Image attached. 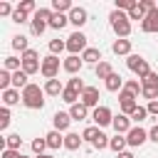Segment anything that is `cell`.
Returning <instances> with one entry per match:
<instances>
[{
  "label": "cell",
  "instance_id": "obj_20",
  "mask_svg": "<svg viewBox=\"0 0 158 158\" xmlns=\"http://www.w3.org/2000/svg\"><path fill=\"white\" fill-rule=\"evenodd\" d=\"M123 84H126V81H123V79H121L116 72H114V74L106 79V89H109V91H121V89H123Z\"/></svg>",
  "mask_w": 158,
  "mask_h": 158
},
{
  "label": "cell",
  "instance_id": "obj_23",
  "mask_svg": "<svg viewBox=\"0 0 158 158\" xmlns=\"http://www.w3.org/2000/svg\"><path fill=\"white\" fill-rule=\"evenodd\" d=\"M81 141H84V138H81L79 133H67V136H64V148H69V151H77V148L81 146Z\"/></svg>",
  "mask_w": 158,
  "mask_h": 158
},
{
  "label": "cell",
  "instance_id": "obj_12",
  "mask_svg": "<svg viewBox=\"0 0 158 158\" xmlns=\"http://www.w3.org/2000/svg\"><path fill=\"white\" fill-rule=\"evenodd\" d=\"M81 104L89 109V106H99V89H94V86H86L84 89V94H81Z\"/></svg>",
  "mask_w": 158,
  "mask_h": 158
},
{
  "label": "cell",
  "instance_id": "obj_52",
  "mask_svg": "<svg viewBox=\"0 0 158 158\" xmlns=\"http://www.w3.org/2000/svg\"><path fill=\"white\" fill-rule=\"evenodd\" d=\"M148 138H151L153 143H158V123H156V126H153V128L148 131Z\"/></svg>",
  "mask_w": 158,
  "mask_h": 158
},
{
  "label": "cell",
  "instance_id": "obj_40",
  "mask_svg": "<svg viewBox=\"0 0 158 158\" xmlns=\"http://www.w3.org/2000/svg\"><path fill=\"white\" fill-rule=\"evenodd\" d=\"M67 86H69V89H74V91H79V94H84V89H86V86H84V81H81L79 77L69 79V81H67Z\"/></svg>",
  "mask_w": 158,
  "mask_h": 158
},
{
  "label": "cell",
  "instance_id": "obj_8",
  "mask_svg": "<svg viewBox=\"0 0 158 158\" xmlns=\"http://www.w3.org/2000/svg\"><path fill=\"white\" fill-rule=\"evenodd\" d=\"M91 118H94L96 126H109V123H114V116H111V109H109V106H96L94 114H91Z\"/></svg>",
  "mask_w": 158,
  "mask_h": 158
},
{
  "label": "cell",
  "instance_id": "obj_44",
  "mask_svg": "<svg viewBox=\"0 0 158 158\" xmlns=\"http://www.w3.org/2000/svg\"><path fill=\"white\" fill-rule=\"evenodd\" d=\"M109 141H111V138H106V133H99V138H96L91 146H94L96 151H101V148H109Z\"/></svg>",
  "mask_w": 158,
  "mask_h": 158
},
{
  "label": "cell",
  "instance_id": "obj_47",
  "mask_svg": "<svg viewBox=\"0 0 158 158\" xmlns=\"http://www.w3.org/2000/svg\"><path fill=\"white\" fill-rule=\"evenodd\" d=\"M12 20H15V22H20V25H22V22H27V12H22V10H20V7H15V12H12Z\"/></svg>",
  "mask_w": 158,
  "mask_h": 158
},
{
  "label": "cell",
  "instance_id": "obj_46",
  "mask_svg": "<svg viewBox=\"0 0 158 158\" xmlns=\"http://www.w3.org/2000/svg\"><path fill=\"white\" fill-rule=\"evenodd\" d=\"M17 7H20L22 12H27V15H30V12H37V10H35V2H32V0H22V2L17 5Z\"/></svg>",
  "mask_w": 158,
  "mask_h": 158
},
{
  "label": "cell",
  "instance_id": "obj_35",
  "mask_svg": "<svg viewBox=\"0 0 158 158\" xmlns=\"http://www.w3.org/2000/svg\"><path fill=\"white\" fill-rule=\"evenodd\" d=\"M52 10H47V7H37V12H35V20H42V22H47L49 25V20H52Z\"/></svg>",
  "mask_w": 158,
  "mask_h": 158
},
{
  "label": "cell",
  "instance_id": "obj_7",
  "mask_svg": "<svg viewBox=\"0 0 158 158\" xmlns=\"http://www.w3.org/2000/svg\"><path fill=\"white\" fill-rule=\"evenodd\" d=\"M118 101H121V114L123 116H131L136 109H138V104H136V96L131 94V91H118Z\"/></svg>",
  "mask_w": 158,
  "mask_h": 158
},
{
  "label": "cell",
  "instance_id": "obj_13",
  "mask_svg": "<svg viewBox=\"0 0 158 158\" xmlns=\"http://www.w3.org/2000/svg\"><path fill=\"white\" fill-rule=\"evenodd\" d=\"M52 123H54V131H67L69 123H72V116L67 111H57L54 118H52Z\"/></svg>",
  "mask_w": 158,
  "mask_h": 158
},
{
  "label": "cell",
  "instance_id": "obj_33",
  "mask_svg": "<svg viewBox=\"0 0 158 158\" xmlns=\"http://www.w3.org/2000/svg\"><path fill=\"white\" fill-rule=\"evenodd\" d=\"M12 47H15V49H20V52L25 54V52L30 49V47H27V37H22V35H15V37H12Z\"/></svg>",
  "mask_w": 158,
  "mask_h": 158
},
{
  "label": "cell",
  "instance_id": "obj_10",
  "mask_svg": "<svg viewBox=\"0 0 158 158\" xmlns=\"http://www.w3.org/2000/svg\"><path fill=\"white\" fill-rule=\"evenodd\" d=\"M141 30H143V32H148V35L158 32V7H156V10H151V12L141 20Z\"/></svg>",
  "mask_w": 158,
  "mask_h": 158
},
{
  "label": "cell",
  "instance_id": "obj_27",
  "mask_svg": "<svg viewBox=\"0 0 158 158\" xmlns=\"http://www.w3.org/2000/svg\"><path fill=\"white\" fill-rule=\"evenodd\" d=\"M111 74H114V67H111L109 62H101V64H96V77H99V79H104V81H106Z\"/></svg>",
  "mask_w": 158,
  "mask_h": 158
},
{
  "label": "cell",
  "instance_id": "obj_6",
  "mask_svg": "<svg viewBox=\"0 0 158 158\" xmlns=\"http://www.w3.org/2000/svg\"><path fill=\"white\" fill-rule=\"evenodd\" d=\"M42 77H47V79H57V74H59V57H54V54H47L44 59H42Z\"/></svg>",
  "mask_w": 158,
  "mask_h": 158
},
{
  "label": "cell",
  "instance_id": "obj_1",
  "mask_svg": "<svg viewBox=\"0 0 158 158\" xmlns=\"http://www.w3.org/2000/svg\"><path fill=\"white\" fill-rule=\"evenodd\" d=\"M22 104L27 109H42L44 106V89H40L37 84H27L22 89Z\"/></svg>",
  "mask_w": 158,
  "mask_h": 158
},
{
  "label": "cell",
  "instance_id": "obj_3",
  "mask_svg": "<svg viewBox=\"0 0 158 158\" xmlns=\"http://www.w3.org/2000/svg\"><path fill=\"white\" fill-rule=\"evenodd\" d=\"M67 49H69V54H79V52L84 54V52L89 49V47H86V35L79 32V30L72 32V35L67 37Z\"/></svg>",
  "mask_w": 158,
  "mask_h": 158
},
{
  "label": "cell",
  "instance_id": "obj_42",
  "mask_svg": "<svg viewBox=\"0 0 158 158\" xmlns=\"http://www.w3.org/2000/svg\"><path fill=\"white\" fill-rule=\"evenodd\" d=\"M136 5H138L136 0H116V10H128V12H131Z\"/></svg>",
  "mask_w": 158,
  "mask_h": 158
},
{
  "label": "cell",
  "instance_id": "obj_2",
  "mask_svg": "<svg viewBox=\"0 0 158 158\" xmlns=\"http://www.w3.org/2000/svg\"><path fill=\"white\" fill-rule=\"evenodd\" d=\"M109 20H111L114 32H116L121 40H126V37L131 35V20H128V15H123L121 10H114V12L109 15Z\"/></svg>",
  "mask_w": 158,
  "mask_h": 158
},
{
  "label": "cell",
  "instance_id": "obj_31",
  "mask_svg": "<svg viewBox=\"0 0 158 158\" xmlns=\"http://www.w3.org/2000/svg\"><path fill=\"white\" fill-rule=\"evenodd\" d=\"M62 99H64V101H67V104H72V106H74V104H79V101H77V99H81V94H79V91H74V89H69V86H67V89H64V94H62Z\"/></svg>",
  "mask_w": 158,
  "mask_h": 158
},
{
  "label": "cell",
  "instance_id": "obj_26",
  "mask_svg": "<svg viewBox=\"0 0 158 158\" xmlns=\"http://www.w3.org/2000/svg\"><path fill=\"white\" fill-rule=\"evenodd\" d=\"M22 99V94L17 91V89H7V91H2V101H5V106H12V104H17Z\"/></svg>",
  "mask_w": 158,
  "mask_h": 158
},
{
  "label": "cell",
  "instance_id": "obj_5",
  "mask_svg": "<svg viewBox=\"0 0 158 158\" xmlns=\"http://www.w3.org/2000/svg\"><path fill=\"white\" fill-rule=\"evenodd\" d=\"M126 64H128V69H131V72H136V74H138L141 79L151 74V67H148V62H146V59H143L141 54H128Z\"/></svg>",
  "mask_w": 158,
  "mask_h": 158
},
{
  "label": "cell",
  "instance_id": "obj_11",
  "mask_svg": "<svg viewBox=\"0 0 158 158\" xmlns=\"http://www.w3.org/2000/svg\"><path fill=\"white\" fill-rule=\"evenodd\" d=\"M81 64H84V59H79V54H69V57L62 62V69H64L67 74H77V72L81 69Z\"/></svg>",
  "mask_w": 158,
  "mask_h": 158
},
{
  "label": "cell",
  "instance_id": "obj_16",
  "mask_svg": "<svg viewBox=\"0 0 158 158\" xmlns=\"http://www.w3.org/2000/svg\"><path fill=\"white\" fill-rule=\"evenodd\" d=\"M86 17H89V15H86V10H84V7H74V10L69 12V22H72V25H77V27H81V25L86 22Z\"/></svg>",
  "mask_w": 158,
  "mask_h": 158
},
{
  "label": "cell",
  "instance_id": "obj_34",
  "mask_svg": "<svg viewBox=\"0 0 158 158\" xmlns=\"http://www.w3.org/2000/svg\"><path fill=\"white\" fill-rule=\"evenodd\" d=\"M10 86H12V74H10L7 69H2V72H0V89L7 91Z\"/></svg>",
  "mask_w": 158,
  "mask_h": 158
},
{
  "label": "cell",
  "instance_id": "obj_48",
  "mask_svg": "<svg viewBox=\"0 0 158 158\" xmlns=\"http://www.w3.org/2000/svg\"><path fill=\"white\" fill-rule=\"evenodd\" d=\"M143 17H146V15L141 12V7H138V5H136L131 12H128V20H143Z\"/></svg>",
  "mask_w": 158,
  "mask_h": 158
},
{
  "label": "cell",
  "instance_id": "obj_51",
  "mask_svg": "<svg viewBox=\"0 0 158 158\" xmlns=\"http://www.w3.org/2000/svg\"><path fill=\"white\" fill-rule=\"evenodd\" d=\"M146 109H148V114L158 116V99H156V101H148V106H146Z\"/></svg>",
  "mask_w": 158,
  "mask_h": 158
},
{
  "label": "cell",
  "instance_id": "obj_32",
  "mask_svg": "<svg viewBox=\"0 0 158 158\" xmlns=\"http://www.w3.org/2000/svg\"><path fill=\"white\" fill-rule=\"evenodd\" d=\"M99 133H101V131H99L96 126H86V128H84V133H81V138H84V141H89V143H94V141L99 138Z\"/></svg>",
  "mask_w": 158,
  "mask_h": 158
},
{
  "label": "cell",
  "instance_id": "obj_24",
  "mask_svg": "<svg viewBox=\"0 0 158 158\" xmlns=\"http://www.w3.org/2000/svg\"><path fill=\"white\" fill-rule=\"evenodd\" d=\"M72 10H74V5H72L69 0H54V2H52V12L64 15V12H72Z\"/></svg>",
  "mask_w": 158,
  "mask_h": 158
},
{
  "label": "cell",
  "instance_id": "obj_53",
  "mask_svg": "<svg viewBox=\"0 0 158 158\" xmlns=\"http://www.w3.org/2000/svg\"><path fill=\"white\" fill-rule=\"evenodd\" d=\"M116 158H133V153H128V151H123V153H118Z\"/></svg>",
  "mask_w": 158,
  "mask_h": 158
},
{
  "label": "cell",
  "instance_id": "obj_36",
  "mask_svg": "<svg viewBox=\"0 0 158 158\" xmlns=\"http://www.w3.org/2000/svg\"><path fill=\"white\" fill-rule=\"evenodd\" d=\"M146 116H148V109H146V106H138V109H136V111H133L128 118H131V121H136V123H141Z\"/></svg>",
  "mask_w": 158,
  "mask_h": 158
},
{
  "label": "cell",
  "instance_id": "obj_28",
  "mask_svg": "<svg viewBox=\"0 0 158 158\" xmlns=\"http://www.w3.org/2000/svg\"><path fill=\"white\" fill-rule=\"evenodd\" d=\"M27 84H30V81H27V74H25L22 69L12 74V86H15V89H25Z\"/></svg>",
  "mask_w": 158,
  "mask_h": 158
},
{
  "label": "cell",
  "instance_id": "obj_45",
  "mask_svg": "<svg viewBox=\"0 0 158 158\" xmlns=\"http://www.w3.org/2000/svg\"><path fill=\"white\" fill-rule=\"evenodd\" d=\"M138 7H141V12H143V15H148L151 10H156V2H153V0H141V2H138Z\"/></svg>",
  "mask_w": 158,
  "mask_h": 158
},
{
  "label": "cell",
  "instance_id": "obj_4",
  "mask_svg": "<svg viewBox=\"0 0 158 158\" xmlns=\"http://www.w3.org/2000/svg\"><path fill=\"white\" fill-rule=\"evenodd\" d=\"M20 59H22V72H25L27 77L42 69V62H40V54H37L35 49H27V52H25V54H22Z\"/></svg>",
  "mask_w": 158,
  "mask_h": 158
},
{
  "label": "cell",
  "instance_id": "obj_18",
  "mask_svg": "<svg viewBox=\"0 0 158 158\" xmlns=\"http://www.w3.org/2000/svg\"><path fill=\"white\" fill-rule=\"evenodd\" d=\"M126 143H128V141H126V138H123L121 133H116V136H114V138L109 141V148H111V151H114V153L118 156V153H123V148H126Z\"/></svg>",
  "mask_w": 158,
  "mask_h": 158
},
{
  "label": "cell",
  "instance_id": "obj_17",
  "mask_svg": "<svg viewBox=\"0 0 158 158\" xmlns=\"http://www.w3.org/2000/svg\"><path fill=\"white\" fill-rule=\"evenodd\" d=\"M86 114H89V109L79 101V104H74L72 109H69V116H72V121H84L86 118Z\"/></svg>",
  "mask_w": 158,
  "mask_h": 158
},
{
  "label": "cell",
  "instance_id": "obj_37",
  "mask_svg": "<svg viewBox=\"0 0 158 158\" xmlns=\"http://www.w3.org/2000/svg\"><path fill=\"white\" fill-rule=\"evenodd\" d=\"M44 148H49L44 138H35V141H32V151H35L37 156H44Z\"/></svg>",
  "mask_w": 158,
  "mask_h": 158
},
{
  "label": "cell",
  "instance_id": "obj_39",
  "mask_svg": "<svg viewBox=\"0 0 158 158\" xmlns=\"http://www.w3.org/2000/svg\"><path fill=\"white\" fill-rule=\"evenodd\" d=\"M62 49H67V42H62V40H52V42H49V52H52L54 57H57Z\"/></svg>",
  "mask_w": 158,
  "mask_h": 158
},
{
  "label": "cell",
  "instance_id": "obj_30",
  "mask_svg": "<svg viewBox=\"0 0 158 158\" xmlns=\"http://www.w3.org/2000/svg\"><path fill=\"white\" fill-rule=\"evenodd\" d=\"M67 22H69V17H67V15H59V12H54V15H52V20H49V27H54V30H62Z\"/></svg>",
  "mask_w": 158,
  "mask_h": 158
},
{
  "label": "cell",
  "instance_id": "obj_41",
  "mask_svg": "<svg viewBox=\"0 0 158 158\" xmlns=\"http://www.w3.org/2000/svg\"><path fill=\"white\" fill-rule=\"evenodd\" d=\"M123 91H131V94L136 96V94H141V84H138L136 79H128V81L123 84Z\"/></svg>",
  "mask_w": 158,
  "mask_h": 158
},
{
  "label": "cell",
  "instance_id": "obj_54",
  "mask_svg": "<svg viewBox=\"0 0 158 158\" xmlns=\"http://www.w3.org/2000/svg\"><path fill=\"white\" fill-rule=\"evenodd\" d=\"M37 158H54V156H47V153H44V156H37Z\"/></svg>",
  "mask_w": 158,
  "mask_h": 158
},
{
  "label": "cell",
  "instance_id": "obj_38",
  "mask_svg": "<svg viewBox=\"0 0 158 158\" xmlns=\"http://www.w3.org/2000/svg\"><path fill=\"white\" fill-rule=\"evenodd\" d=\"M44 30H47V22H42V20H35V17H32V35H35V37H40Z\"/></svg>",
  "mask_w": 158,
  "mask_h": 158
},
{
  "label": "cell",
  "instance_id": "obj_21",
  "mask_svg": "<svg viewBox=\"0 0 158 158\" xmlns=\"http://www.w3.org/2000/svg\"><path fill=\"white\" fill-rule=\"evenodd\" d=\"M44 141H47V146H49V148H59V146H64V138H62V136H59V131H54V128L44 136Z\"/></svg>",
  "mask_w": 158,
  "mask_h": 158
},
{
  "label": "cell",
  "instance_id": "obj_9",
  "mask_svg": "<svg viewBox=\"0 0 158 158\" xmlns=\"http://www.w3.org/2000/svg\"><path fill=\"white\" fill-rule=\"evenodd\" d=\"M146 138H148V131H143L141 126H133L128 133H126V141H128V146H143L146 143Z\"/></svg>",
  "mask_w": 158,
  "mask_h": 158
},
{
  "label": "cell",
  "instance_id": "obj_29",
  "mask_svg": "<svg viewBox=\"0 0 158 158\" xmlns=\"http://www.w3.org/2000/svg\"><path fill=\"white\" fill-rule=\"evenodd\" d=\"M141 89H158V74L151 72L148 77H143L141 79Z\"/></svg>",
  "mask_w": 158,
  "mask_h": 158
},
{
  "label": "cell",
  "instance_id": "obj_25",
  "mask_svg": "<svg viewBox=\"0 0 158 158\" xmlns=\"http://www.w3.org/2000/svg\"><path fill=\"white\" fill-rule=\"evenodd\" d=\"M111 49L114 54H131V40H116Z\"/></svg>",
  "mask_w": 158,
  "mask_h": 158
},
{
  "label": "cell",
  "instance_id": "obj_43",
  "mask_svg": "<svg viewBox=\"0 0 158 158\" xmlns=\"http://www.w3.org/2000/svg\"><path fill=\"white\" fill-rule=\"evenodd\" d=\"M7 123H10V111H7V106H2L0 109V131H5Z\"/></svg>",
  "mask_w": 158,
  "mask_h": 158
},
{
  "label": "cell",
  "instance_id": "obj_14",
  "mask_svg": "<svg viewBox=\"0 0 158 158\" xmlns=\"http://www.w3.org/2000/svg\"><path fill=\"white\" fill-rule=\"evenodd\" d=\"M111 126H114V131H116V133H121V136H123V133H128V131H131V118H128V116H123V114H118V116H114V123H111Z\"/></svg>",
  "mask_w": 158,
  "mask_h": 158
},
{
  "label": "cell",
  "instance_id": "obj_49",
  "mask_svg": "<svg viewBox=\"0 0 158 158\" xmlns=\"http://www.w3.org/2000/svg\"><path fill=\"white\" fill-rule=\"evenodd\" d=\"M2 158H27V156H22L20 151H10V148H5V151H2Z\"/></svg>",
  "mask_w": 158,
  "mask_h": 158
},
{
  "label": "cell",
  "instance_id": "obj_15",
  "mask_svg": "<svg viewBox=\"0 0 158 158\" xmlns=\"http://www.w3.org/2000/svg\"><path fill=\"white\" fill-rule=\"evenodd\" d=\"M64 89L67 86H62L59 79H47V84H44V94H49V96H59V94H64Z\"/></svg>",
  "mask_w": 158,
  "mask_h": 158
},
{
  "label": "cell",
  "instance_id": "obj_19",
  "mask_svg": "<svg viewBox=\"0 0 158 158\" xmlns=\"http://www.w3.org/2000/svg\"><path fill=\"white\" fill-rule=\"evenodd\" d=\"M81 59L89 62V64H101V52H99L96 47H89V49L81 54Z\"/></svg>",
  "mask_w": 158,
  "mask_h": 158
},
{
  "label": "cell",
  "instance_id": "obj_22",
  "mask_svg": "<svg viewBox=\"0 0 158 158\" xmlns=\"http://www.w3.org/2000/svg\"><path fill=\"white\" fill-rule=\"evenodd\" d=\"M20 143H22V138H20L17 133H7V136H5V143H2V151H5V148L20 151Z\"/></svg>",
  "mask_w": 158,
  "mask_h": 158
},
{
  "label": "cell",
  "instance_id": "obj_50",
  "mask_svg": "<svg viewBox=\"0 0 158 158\" xmlns=\"http://www.w3.org/2000/svg\"><path fill=\"white\" fill-rule=\"evenodd\" d=\"M12 12H15V10H12V5H10V2H0V15H5V17H7V15H12Z\"/></svg>",
  "mask_w": 158,
  "mask_h": 158
}]
</instances>
